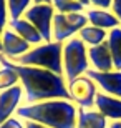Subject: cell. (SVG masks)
I'll list each match as a JSON object with an SVG mask.
<instances>
[{
	"instance_id": "6da1fadb",
	"label": "cell",
	"mask_w": 121,
	"mask_h": 128,
	"mask_svg": "<svg viewBox=\"0 0 121 128\" xmlns=\"http://www.w3.org/2000/svg\"><path fill=\"white\" fill-rule=\"evenodd\" d=\"M13 68L18 73L20 85L23 86V100L27 105L47 100H70L68 83L63 75L18 63H13Z\"/></svg>"
},
{
	"instance_id": "7a4b0ae2",
	"label": "cell",
	"mask_w": 121,
	"mask_h": 128,
	"mask_svg": "<svg viewBox=\"0 0 121 128\" xmlns=\"http://www.w3.org/2000/svg\"><path fill=\"white\" fill-rule=\"evenodd\" d=\"M17 116L48 128H76L78 106L70 100H47L40 103L20 105Z\"/></svg>"
},
{
	"instance_id": "3957f363",
	"label": "cell",
	"mask_w": 121,
	"mask_h": 128,
	"mask_svg": "<svg viewBox=\"0 0 121 128\" xmlns=\"http://www.w3.org/2000/svg\"><path fill=\"white\" fill-rule=\"evenodd\" d=\"M13 63L23 66H35L56 75H63V43L50 42L32 47L23 57H20Z\"/></svg>"
},
{
	"instance_id": "277c9868",
	"label": "cell",
	"mask_w": 121,
	"mask_h": 128,
	"mask_svg": "<svg viewBox=\"0 0 121 128\" xmlns=\"http://www.w3.org/2000/svg\"><path fill=\"white\" fill-rule=\"evenodd\" d=\"M90 70L88 47L78 37H73L63 43V76L66 83L78 76H83Z\"/></svg>"
},
{
	"instance_id": "5b68a950",
	"label": "cell",
	"mask_w": 121,
	"mask_h": 128,
	"mask_svg": "<svg viewBox=\"0 0 121 128\" xmlns=\"http://www.w3.org/2000/svg\"><path fill=\"white\" fill-rule=\"evenodd\" d=\"M86 25H88V18L85 14H56L55 12L53 27H51L53 42L65 43Z\"/></svg>"
},
{
	"instance_id": "8992f818",
	"label": "cell",
	"mask_w": 121,
	"mask_h": 128,
	"mask_svg": "<svg viewBox=\"0 0 121 128\" xmlns=\"http://www.w3.org/2000/svg\"><path fill=\"white\" fill-rule=\"evenodd\" d=\"M53 15H55L53 5H47V4H33L23 14V18L28 20L37 28V32L42 35L43 43L53 42V37H51Z\"/></svg>"
},
{
	"instance_id": "52a82bcc",
	"label": "cell",
	"mask_w": 121,
	"mask_h": 128,
	"mask_svg": "<svg viewBox=\"0 0 121 128\" xmlns=\"http://www.w3.org/2000/svg\"><path fill=\"white\" fill-rule=\"evenodd\" d=\"M68 93H70V100L78 108L93 110L98 86L91 78L83 75V76L75 78L73 82H68Z\"/></svg>"
},
{
	"instance_id": "ba28073f",
	"label": "cell",
	"mask_w": 121,
	"mask_h": 128,
	"mask_svg": "<svg viewBox=\"0 0 121 128\" xmlns=\"http://www.w3.org/2000/svg\"><path fill=\"white\" fill-rule=\"evenodd\" d=\"M85 75L96 83L101 93L121 100V72H96L90 68Z\"/></svg>"
},
{
	"instance_id": "9c48e42d",
	"label": "cell",
	"mask_w": 121,
	"mask_h": 128,
	"mask_svg": "<svg viewBox=\"0 0 121 128\" xmlns=\"http://www.w3.org/2000/svg\"><path fill=\"white\" fill-rule=\"evenodd\" d=\"M2 40V55L5 58H8L10 62L18 60L20 57H23L25 53L32 48V45L28 42H25L22 37H18L15 32H12L10 28H5L3 33L0 35Z\"/></svg>"
},
{
	"instance_id": "30bf717a",
	"label": "cell",
	"mask_w": 121,
	"mask_h": 128,
	"mask_svg": "<svg viewBox=\"0 0 121 128\" xmlns=\"http://www.w3.org/2000/svg\"><path fill=\"white\" fill-rule=\"evenodd\" d=\"M22 100H23V86L20 83L8 90L0 92V125L12 118L13 113H17Z\"/></svg>"
},
{
	"instance_id": "8fae6325",
	"label": "cell",
	"mask_w": 121,
	"mask_h": 128,
	"mask_svg": "<svg viewBox=\"0 0 121 128\" xmlns=\"http://www.w3.org/2000/svg\"><path fill=\"white\" fill-rule=\"evenodd\" d=\"M95 108L110 122H121V100L120 98L105 95V93H101L98 90L96 98H95Z\"/></svg>"
},
{
	"instance_id": "7c38bea8",
	"label": "cell",
	"mask_w": 121,
	"mask_h": 128,
	"mask_svg": "<svg viewBox=\"0 0 121 128\" xmlns=\"http://www.w3.org/2000/svg\"><path fill=\"white\" fill-rule=\"evenodd\" d=\"M88 60H90V66L91 70L96 72H113V58L108 48V43H101L96 47H90L88 48Z\"/></svg>"
},
{
	"instance_id": "4fadbf2b",
	"label": "cell",
	"mask_w": 121,
	"mask_h": 128,
	"mask_svg": "<svg viewBox=\"0 0 121 128\" xmlns=\"http://www.w3.org/2000/svg\"><path fill=\"white\" fill-rule=\"evenodd\" d=\"M7 28H10L12 32H15L18 37H22L25 42H28L30 45H42L43 38L42 35L37 32V28L33 27L28 20H25L23 17L22 18H15V20H8V25Z\"/></svg>"
},
{
	"instance_id": "5bb4252c",
	"label": "cell",
	"mask_w": 121,
	"mask_h": 128,
	"mask_svg": "<svg viewBox=\"0 0 121 128\" xmlns=\"http://www.w3.org/2000/svg\"><path fill=\"white\" fill-rule=\"evenodd\" d=\"M86 18H88V25H93L96 28H101V30H113V28H118L121 27V24L118 22V18L111 12L108 10H100V8H90L86 10Z\"/></svg>"
},
{
	"instance_id": "9a60e30c",
	"label": "cell",
	"mask_w": 121,
	"mask_h": 128,
	"mask_svg": "<svg viewBox=\"0 0 121 128\" xmlns=\"http://www.w3.org/2000/svg\"><path fill=\"white\" fill-rule=\"evenodd\" d=\"M76 128H108V120L100 112L78 108Z\"/></svg>"
},
{
	"instance_id": "2e32d148",
	"label": "cell",
	"mask_w": 121,
	"mask_h": 128,
	"mask_svg": "<svg viewBox=\"0 0 121 128\" xmlns=\"http://www.w3.org/2000/svg\"><path fill=\"white\" fill-rule=\"evenodd\" d=\"M18 83H20V78H18V73L13 68V62L2 57V60H0V92L8 90V88L18 85Z\"/></svg>"
},
{
	"instance_id": "e0dca14e",
	"label": "cell",
	"mask_w": 121,
	"mask_h": 128,
	"mask_svg": "<svg viewBox=\"0 0 121 128\" xmlns=\"http://www.w3.org/2000/svg\"><path fill=\"white\" fill-rule=\"evenodd\" d=\"M108 32L101 28H96L93 25H86L78 32V38L86 45V47H96V45H101V43L106 42Z\"/></svg>"
},
{
	"instance_id": "ac0fdd59",
	"label": "cell",
	"mask_w": 121,
	"mask_h": 128,
	"mask_svg": "<svg viewBox=\"0 0 121 128\" xmlns=\"http://www.w3.org/2000/svg\"><path fill=\"white\" fill-rule=\"evenodd\" d=\"M106 43L113 58V66L116 72H121V27L108 32Z\"/></svg>"
},
{
	"instance_id": "d6986e66",
	"label": "cell",
	"mask_w": 121,
	"mask_h": 128,
	"mask_svg": "<svg viewBox=\"0 0 121 128\" xmlns=\"http://www.w3.org/2000/svg\"><path fill=\"white\" fill-rule=\"evenodd\" d=\"M33 5V0H7V7H8V18H22L23 14Z\"/></svg>"
},
{
	"instance_id": "ffe728a7",
	"label": "cell",
	"mask_w": 121,
	"mask_h": 128,
	"mask_svg": "<svg viewBox=\"0 0 121 128\" xmlns=\"http://www.w3.org/2000/svg\"><path fill=\"white\" fill-rule=\"evenodd\" d=\"M51 5L56 14H83L85 7L73 0H51Z\"/></svg>"
},
{
	"instance_id": "44dd1931",
	"label": "cell",
	"mask_w": 121,
	"mask_h": 128,
	"mask_svg": "<svg viewBox=\"0 0 121 128\" xmlns=\"http://www.w3.org/2000/svg\"><path fill=\"white\" fill-rule=\"evenodd\" d=\"M8 7H7V0H0V35L8 25Z\"/></svg>"
},
{
	"instance_id": "7402d4cb",
	"label": "cell",
	"mask_w": 121,
	"mask_h": 128,
	"mask_svg": "<svg viewBox=\"0 0 121 128\" xmlns=\"http://www.w3.org/2000/svg\"><path fill=\"white\" fill-rule=\"evenodd\" d=\"M0 128H25V122H22V118L18 116H12L0 125Z\"/></svg>"
},
{
	"instance_id": "603a6c76",
	"label": "cell",
	"mask_w": 121,
	"mask_h": 128,
	"mask_svg": "<svg viewBox=\"0 0 121 128\" xmlns=\"http://www.w3.org/2000/svg\"><path fill=\"white\" fill-rule=\"evenodd\" d=\"M111 2L113 0H90V4L95 5V8H100V10L111 8Z\"/></svg>"
},
{
	"instance_id": "cb8c5ba5",
	"label": "cell",
	"mask_w": 121,
	"mask_h": 128,
	"mask_svg": "<svg viewBox=\"0 0 121 128\" xmlns=\"http://www.w3.org/2000/svg\"><path fill=\"white\" fill-rule=\"evenodd\" d=\"M111 14L118 18V22L121 24V0H113L111 2Z\"/></svg>"
},
{
	"instance_id": "d4e9b609",
	"label": "cell",
	"mask_w": 121,
	"mask_h": 128,
	"mask_svg": "<svg viewBox=\"0 0 121 128\" xmlns=\"http://www.w3.org/2000/svg\"><path fill=\"white\" fill-rule=\"evenodd\" d=\"M25 128H48V126H43V125L35 123V122H25Z\"/></svg>"
},
{
	"instance_id": "484cf974",
	"label": "cell",
	"mask_w": 121,
	"mask_h": 128,
	"mask_svg": "<svg viewBox=\"0 0 121 128\" xmlns=\"http://www.w3.org/2000/svg\"><path fill=\"white\" fill-rule=\"evenodd\" d=\"M73 2L80 4L81 7H88V5H91V4H90V0H73Z\"/></svg>"
},
{
	"instance_id": "4316f807",
	"label": "cell",
	"mask_w": 121,
	"mask_h": 128,
	"mask_svg": "<svg viewBox=\"0 0 121 128\" xmlns=\"http://www.w3.org/2000/svg\"><path fill=\"white\" fill-rule=\"evenodd\" d=\"M108 128H121V122H111L108 123Z\"/></svg>"
},
{
	"instance_id": "83f0119b",
	"label": "cell",
	"mask_w": 121,
	"mask_h": 128,
	"mask_svg": "<svg viewBox=\"0 0 121 128\" xmlns=\"http://www.w3.org/2000/svg\"><path fill=\"white\" fill-rule=\"evenodd\" d=\"M33 4H47V5H51V0H33Z\"/></svg>"
},
{
	"instance_id": "f1b7e54d",
	"label": "cell",
	"mask_w": 121,
	"mask_h": 128,
	"mask_svg": "<svg viewBox=\"0 0 121 128\" xmlns=\"http://www.w3.org/2000/svg\"><path fill=\"white\" fill-rule=\"evenodd\" d=\"M0 53H2V40H0Z\"/></svg>"
},
{
	"instance_id": "f546056e",
	"label": "cell",
	"mask_w": 121,
	"mask_h": 128,
	"mask_svg": "<svg viewBox=\"0 0 121 128\" xmlns=\"http://www.w3.org/2000/svg\"><path fill=\"white\" fill-rule=\"evenodd\" d=\"M2 57H3V55H2V53H0V60H2Z\"/></svg>"
}]
</instances>
